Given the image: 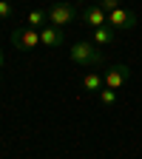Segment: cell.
I'll use <instances>...</instances> for the list:
<instances>
[{
	"mask_svg": "<svg viewBox=\"0 0 142 159\" xmlns=\"http://www.w3.org/2000/svg\"><path fill=\"white\" fill-rule=\"evenodd\" d=\"M68 57L74 60L77 66H85V68H99L105 63V54L99 46H94L91 40H77V43L68 48Z\"/></svg>",
	"mask_w": 142,
	"mask_h": 159,
	"instance_id": "6da1fadb",
	"label": "cell"
},
{
	"mask_svg": "<svg viewBox=\"0 0 142 159\" xmlns=\"http://www.w3.org/2000/svg\"><path fill=\"white\" fill-rule=\"evenodd\" d=\"M48 26H57V29H63V26H71L80 20V9L74 3H66V0H54V3H48Z\"/></svg>",
	"mask_w": 142,
	"mask_h": 159,
	"instance_id": "7a4b0ae2",
	"label": "cell"
},
{
	"mask_svg": "<svg viewBox=\"0 0 142 159\" xmlns=\"http://www.w3.org/2000/svg\"><path fill=\"white\" fill-rule=\"evenodd\" d=\"M11 46L17 51H31L40 46V31L37 29H29V26H17L11 31Z\"/></svg>",
	"mask_w": 142,
	"mask_h": 159,
	"instance_id": "3957f363",
	"label": "cell"
},
{
	"mask_svg": "<svg viewBox=\"0 0 142 159\" xmlns=\"http://www.w3.org/2000/svg\"><path fill=\"white\" fill-rule=\"evenodd\" d=\"M105 88H111V91H119L128 80H131V66H125V63H117V66H111L105 74Z\"/></svg>",
	"mask_w": 142,
	"mask_h": 159,
	"instance_id": "277c9868",
	"label": "cell"
},
{
	"mask_svg": "<svg viewBox=\"0 0 142 159\" xmlns=\"http://www.w3.org/2000/svg\"><path fill=\"white\" fill-rule=\"evenodd\" d=\"M80 23H85V26L94 31V29L108 26V14L99 9L97 3H91V6H83V9H80Z\"/></svg>",
	"mask_w": 142,
	"mask_h": 159,
	"instance_id": "5b68a950",
	"label": "cell"
},
{
	"mask_svg": "<svg viewBox=\"0 0 142 159\" xmlns=\"http://www.w3.org/2000/svg\"><path fill=\"white\" fill-rule=\"evenodd\" d=\"M108 26L114 31H131V29H136V14L122 6V9H117V11L108 14Z\"/></svg>",
	"mask_w": 142,
	"mask_h": 159,
	"instance_id": "8992f818",
	"label": "cell"
},
{
	"mask_svg": "<svg viewBox=\"0 0 142 159\" xmlns=\"http://www.w3.org/2000/svg\"><path fill=\"white\" fill-rule=\"evenodd\" d=\"M40 46H46V48H57V46H63V31H60L57 26H46V29H40Z\"/></svg>",
	"mask_w": 142,
	"mask_h": 159,
	"instance_id": "52a82bcc",
	"label": "cell"
},
{
	"mask_svg": "<svg viewBox=\"0 0 142 159\" xmlns=\"http://www.w3.org/2000/svg\"><path fill=\"white\" fill-rule=\"evenodd\" d=\"M83 88L91 91V94H99V91L105 88V77L99 74V71H85L83 74Z\"/></svg>",
	"mask_w": 142,
	"mask_h": 159,
	"instance_id": "ba28073f",
	"label": "cell"
},
{
	"mask_svg": "<svg viewBox=\"0 0 142 159\" xmlns=\"http://www.w3.org/2000/svg\"><path fill=\"white\" fill-rule=\"evenodd\" d=\"M26 26H29V29H37V31L46 29V26H48V11H46V9H31V11L26 14Z\"/></svg>",
	"mask_w": 142,
	"mask_h": 159,
	"instance_id": "9c48e42d",
	"label": "cell"
},
{
	"mask_svg": "<svg viewBox=\"0 0 142 159\" xmlns=\"http://www.w3.org/2000/svg\"><path fill=\"white\" fill-rule=\"evenodd\" d=\"M114 40H117V31L111 26H103V29H94L91 31V43L94 46H111Z\"/></svg>",
	"mask_w": 142,
	"mask_h": 159,
	"instance_id": "30bf717a",
	"label": "cell"
},
{
	"mask_svg": "<svg viewBox=\"0 0 142 159\" xmlns=\"http://www.w3.org/2000/svg\"><path fill=\"white\" fill-rule=\"evenodd\" d=\"M97 6L103 9L105 14H111V11H117V9H122V0H97Z\"/></svg>",
	"mask_w": 142,
	"mask_h": 159,
	"instance_id": "8fae6325",
	"label": "cell"
},
{
	"mask_svg": "<svg viewBox=\"0 0 142 159\" xmlns=\"http://www.w3.org/2000/svg\"><path fill=\"white\" fill-rule=\"evenodd\" d=\"M97 99H99L103 105H114V102H117V91H111V88H103V91L97 94Z\"/></svg>",
	"mask_w": 142,
	"mask_h": 159,
	"instance_id": "7c38bea8",
	"label": "cell"
},
{
	"mask_svg": "<svg viewBox=\"0 0 142 159\" xmlns=\"http://www.w3.org/2000/svg\"><path fill=\"white\" fill-rule=\"evenodd\" d=\"M11 17H14V9H11V3H9V0H0V20H3V23H9Z\"/></svg>",
	"mask_w": 142,
	"mask_h": 159,
	"instance_id": "4fadbf2b",
	"label": "cell"
},
{
	"mask_svg": "<svg viewBox=\"0 0 142 159\" xmlns=\"http://www.w3.org/2000/svg\"><path fill=\"white\" fill-rule=\"evenodd\" d=\"M3 63L6 60H3V51H0V77H3Z\"/></svg>",
	"mask_w": 142,
	"mask_h": 159,
	"instance_id": "5bb4252c",
	"label": "cell"
},
{
	"mask_svg": "<svg viewBox=\"0 0 142 159\" xmlns=\"http://www.w3.org/2000/svg\"><path fill=\"white\" fill-rule=\"evenodd\" d=\"M83 3H85V0H74V6H77V9H80V6H83Z\"/></svg>",
	"mask_w": 142,
	"mask_h": 159,
	"instance_id": "9a60e30c",
	"label": "cell"
},
{
	"mask_svg": "<svg viewBox=\"0 0 142 159\" xmlns=\"http://www.w3.org/2000/svg\"><path fill=\"white\" fill-rule=\"evenodd\" d=\"M0 26H3V20H0Z\"/></svg>",
	"mask_w": 142,
	"mask_h": 159,
	"instance_id": "2e32d148",
	"label": "cell"
},
{
	"mask_svg": "<svg viewBox=\"0 0 142 159\" xmlns=\"http://www.w3.org/2000/svg\"><path fill=\"white\" fill-rule=\"evenodd\" d=\"M9 3H14V0H9Z\"/></svg>",
	"mask_w": 142,
	"mask_h": 159,
	"instance_id": "e0dca14e",
	"label": "cell"
}]
</instances>
